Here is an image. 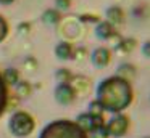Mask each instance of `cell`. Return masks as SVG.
Returning <instances> with one entry per match:
<instances>
[{
	"mask_svg": "<svg viewBox=\"0 0 150 138\" xmlns=\"http://www.w3.org/2000/svg\"><path fill=\"white\" fill-rule=\"evenodd\" d=\"M89 114L95 116V117H103V109H102V106L97 101H92L91 106H89Z\"/></svg>",
	"mask_w": 150,
	"mask_h": 138,
	"instance_id": "cell-16",
	"label": "cell"
},
{
	"mask_svg": "<svg viewBox=\"0 0 150 138\" xmlns=\"http://www.w3.org/2000/svg\"><path fill=\"white\" fill-rule=\"evenodd\" d=\"M142 53H144V56H145V58H150V40L144 42V45H142Z\"/></svg>",
	"mask_w": 150,
	"mask_h": 138,
	"instance_id": "cell-21",
	"label": "cell"
},
{
	"mask_svg": "<svg viewBox=\"0 0 150 138\" xmlns=\"http://www.w3.org/2000/svg\"><path fill=\"white\" fill-rule=\"evenodd\" d=\"M147 138H150V137H147Z\"/></svg>",
	"mask_w": 150,
	"mask_h": 138,
	"instance_id": "cell-25",
	"label": "cell"
},
{
	"mask_svg": "<svg viewBox=\"0 0 150 138\" xmlns=\"http://www.w3.org/2000/svg\"><path fill=\"white\" fill-rule=\"evenodd\" d=\"M136 45H137V42H136V39H132V37L121 39L116 43V50L121 51V53H131V51L136 48Z\"/></svg>",
	"mask_w": 150,
	"mask_h": 138,
	"instance_id": "cell-12",
	"label": "cell"
},
{
	"mask_svg": "<svg viewBox=\"0 0 150 138\" xmlns=\"http://www.w3.org/2000/svg\"><path fill=\"white\" fill-rule=\"evenodd\" d=\"M111 61V51L105 47H100L92 53V63L97 67H105L108 66Z\"/></svg>",
	"mask_w": 150,
	"mask_h": 138,
	"instance_id": "cell-6",
	"label": "cell"
},
{
	"mask_svg": "<svg viewBox=\"0 0 150 138\" xmlns=\"http://www.w3.org/2000/svg\"><path fill=\"white\" fill-rule=\"evenodd\" d=\"M105 128H107L108 137H115L120 138L123 135H126L127 128H129V117L124 114H116L110 119L108 124H105Z\"/></svg>",
	"mask_w": 150,
	"mask_h": 138,
	"instance_id": "cell-4",
	"label": "cell"
},
{
	"mask_svg": "<svg viewBox=\"0 0 150 138\" xmlns=\"http://www.w3.org/2000/svg\"><path fill=\"white\" fill-rule=\"evenodd\" d=\"M55 53H57V56L62 58V60H69V58L74 56V48H73V45L69 43V42H62V43L57 45Z\"/></svg>",
	"mask_w": 150,
	"mask_h": 138,
	"instance_id": "cell-11",
	"label": "cell"
},
{
	"mask_svg": "<svg viewBox=\"0 0 150 138\" xmlns=\"http://www.w3.org/2000/svg\"><path fill=\"white\" fill-rule=\"evenodd\" d=\"M124 11L120 8V6H116V5H113V6H110V8L107 10V21L110 22L111 26H120V24H123L124 22Z\"/></svg>",
	"mask_w": 150,
	"mask_h": 138,
	"instance_id": "cell-8",
	"label": "cell"
},
{
	"mask_svg": "<svg viewBox=\"0 0 150 138\" xmlns=\"http://www.w3.org/2000/svg\"><path fill=\"white\" fill-rule=\"evenodd\" d=\"M39 138H89V135L76 122L62 119L47 125Z\"/></svg>",
	"mask_w": 150,
	"mask_h": 138,
	"instance_id": "cell-2",
	"label": "cell"
},
{
	"mask_svg": "<svg viewBox=\"0 0 150 138\" xmlns=\"http://www.w3.org/2000/svg\"><path fill=\"white\" fill-rule=\"evenodd\" d=\"M10 2H13V0H0V3H10Z\"/></svg>",
	"mask_w": 150,
	"mask_h": 138,
	"instance_id": "cell-24",
	"label": "cell"
},
{
	"mask_svg": "<svg viewBox=\"0 0 150 138\" xmlns=\"http://www.w3.org/2000/svg\"><path fill=\"white\" fill-rule=\"evenodd\" d=\"M7 99H8V95H7L5 80H4V77L0 76V116H2V112L7 109Z\"/></svg>",
	"mask_w": 150,
	"mask_h": 138,
	"instance_id": "cell-13",
	"label": "cell"
},
{
	"mask_svg": "<svg viewBox=\"0 0 150 138\" xmlns=\"http://www.w3.org/2000/svg\"><path fill=\"white\" fill-rule=\"evenodd\" d=\"M69 5H71V2H69V0H57V6H58V8H62V10L69 8Z\"/></svg>",
	"mask_w": 150,
	"mask_h": 138,
	"instance_id": "cell-22",
	"label": "cell"
},
{
	"mask_svg": "<svg viewBox=\"0 0 150 138\" xmlns=\"http://www.w3.org/2000/svg\"><path fill=\"white\" fill-rule=\"evenodd\" d=\"M55 98H57V101L62 103V104H69V103L74 101L76 93H74V90H73V87L69 85V83H62V85H58L55 90Z\"/></svg>",
	"mask_w": 150,
	"mask_h": 138,
	"instance_id": "cell-5",
	"label": "cell"
},
{
	"mask_svg": "<svg viewBox=\"0 0 150 138\" xmlns=\"http://www.w3.org/2000/svg\"><path fill=\"white\" fill-rule=\"evenodd\" d=\"M132 99L134 90L131 82L118 76L102 80V83L97 87V99L95 101L102 106L103 111L120 114L123 109H126L132 103Z\"/></svg>",
	"mask_w": 150,
	"mask_h": 138,
	"instance_id": "cell-1",
	"label": "cell"
},
{
	"mask_svg": "<svg viewBox=\"0 0 150 138\" xmlns=\"http://www.w3.org/2000/svg\"><path fill=\"white\" fill-rule=\"evenodd\" d=\"M57 79H58L60 82L66 83V82H71L73 76H71V72H69L68 69H60L58 72H57Z\"/></svg>",
	"mask_w": 150,
	"mask_h": 138,
	"instance_id": "cell-17",
	"label": "cell"
},
{
	"mask_svg": "<svg viewBox=\"0 0 150 138\" xmlns=\"http://www.w3.org/2000/svg\"><path fill=\"white\" fill-rule=\"evenodd\" d=\"M7 34H8V24H7V21L0 16V42L7 37Z\"/></svg>",
	"mask_w": 150,
	"mask_h": 138,
	"instance_id": "cell-19",
	"label": "cell"
},
{
	"mask_svg": "<svg viewBox=\"0 0 150 138\" xmlns=\"http://www.w3.org/2000/svg\"><path fill=\"white\" fill-rule=\"evenodd\" d=\"M42 19L45 22H49V24H57L60 19V13L57 11V10H47L45 13H44Z\"/></svg>",
	"mask_w": 150,
	"mask_h": 138,
	"instance_id": "cell-14",
	"label": "cell"
},
{
	"mask_svg": "<svg viewBox=\"0 0 150 138\" xmlns=\"http://www.w3.org/2000/svg\"><path fill=\"white\" fill-rule=\"evenodd\" d=\"M95 34H97L98 39H103V40H108V39L118 37V32L115 31V27H113V26H111L108 21L98 22L97 29H95Z\"/></svg>",
	"mask_w": 150,
	"mask_h": 138,
	"instance_id": "cell-7",
	"label": "cell"
},
{
	"mask_svg": "<svg viewBox=\"0 0 150 138\" xmlns=\"http://www.w3.org/2000/svg\"><path fill=\"white\" fill-rule=\"evenodd\" d=\"M18 95L21 96H29L31 95V85L28 82H20L18 83Z\"/></svg>",
	"mask_w": 150,
	"mask_h": 138,
	"instance_id": "cell-18",
	"label": "cell"
},
{
	"mask_svg": "<svg viewBox=\"0 0 150 138\" xmlns=\"http://www.w3.org/2000/svg\"><path fill=\"white\" fill-rule=\"evenodd\" d=\"M18 79H20V74H18V71L16 69H7L5 71V82H8V83H11V85H13V83H18Z\"/></svg>",
	"mask_w": 150,
	"mask_h": 138,
	"instance_id": "cell-15",
	"label": "cell"
},
{
	"mask_svg": "<svg viewBox=\"0 0 150 138\" xmlns=\"http://www.w3.org/2000/svg\"><path fill=\"white\" fill-rule=\"evenodd\" d=\"M69 85L73 87L74 93H82V95H84V93H87L89 88H91V80H89L87 77H82V76H73Z\"/></svg>",
	"mask_w": 150,
	"mask_h": 138,
	"instance_id": "cell-9",
	"label": "cell"
},
{
	"mask_svg": "<svg viewBox=\"0 0 150 138\" xmlns=\"http://www.w3.org/2000/svg\"><path fill=\"white\" fill-rule=\"evenodd\" d=\"M34 127H36L34 119L28 112H15L10 119V130L15 137H28L34 130Z\"/></svg>",
	"mask_w": 150,
	"mask_h": 138,
	"instance_id": "cell-3",
	"label": "cell"
},
{
	"mask_svg": "<svg viewBox=\"0 0 150 138\" xmlns=\"http://www.w3.org/2000/svg\"><path fill=\"white\" fill-rule=\"evenodd\" d=\"M81 21H87V22H98V16H94V15H82V16H81Z\"/></svg>",
	"mask_w": 150,
	"mask_h": 138,
	"instance_id": "cell-20",
	"label": "cell"
},
{
	"mask_svg": "<svg viewBox=\"0 0 150 138\" xmlns=\"http://www.w3.org/2000/svg\"><path fill=\"white\" fill-rule=\"evenodd\" d=\"M28 29H29V24H21V26H20V31L23 32V34H26Z\"/></svg>",
	"mask_w": 150,
	"mask_h": 138,
	"instance_id": "cell-23",
	"label": "cell"
},
{
	"mask_svg": "<svg viewBox=\"0 0 150 138\" xmlns=\"http://www.w3.org/2000/svg\"><path fill=\"white\" fill-rule=\"evenodd\" d=\"M116 76L121 77V79H124V80H127V82H131V80H134V77L137 76V69H136L134 64L124 63V64H121V66L118 67V74H116Z\"/></svg>",
	"mask_w": 150,
	"mask_h": 138,
	"instance_id": "cell-10",
	"label": "cell"
}]
</instances>
